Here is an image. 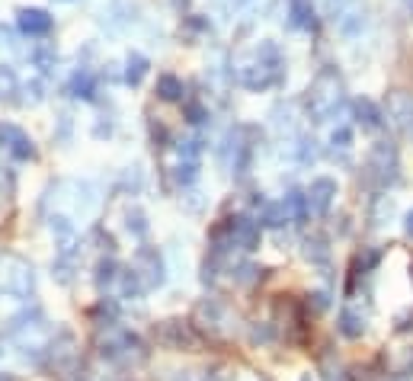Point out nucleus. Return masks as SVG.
<instances>
[{
    "instance_id": "f257e3e1",
    "label": "nucleus",
    "mask_w": 413,
    "mask_h": 381,
    "mask_svg": "<svg viewBox=\"0 0 413 381\" xmlns=\"http://www.w3.org/2000/svg\"><path fill=\"white\" fill-rule=\"evenodd\" d=\"M237 80L247 90H266L279 80V52L276 45H259L250 58H244L237 65Z\"/></svg>"
},
{
    "instance_id": "f03ea898",
    "label": "nucleus",
    "mask_w": 413,
    "mask_h": 381,
    "mask_svg": "<svg viewBox=\"0 0 413 381\" xmlns=\"http://www.w3.org/2000/svg\"><path fill=\"white\" fill-rule=\"evenodd\" d=\"M336 103H340V80L330 77V74H323V77L314 84L311 97H308V109H311V116H314L317 122H323L327 116H333Z\"/></svg>"
},
{
    "instance_id": "7ed1b4c3",
    "label": "nucleus",
    "mask_w": 413,
    "mask_h": 381,
    "mask_svg": "<svg viewBox=\"0 0 413 381\" xmlns=\"http://www.w3.org/2000/svg\"><path fill=\"white\" fill-rule=\"evenodd\" d=\"M368 176H372L375 183H381V186L397 180V154H394V148L375 144L372 154H368Z\"/></svg>"
},
{
    "instance_id": "20e7f679",
    "label": "nucleus",
    "mask_w": 413,
    "mask_h": 381,
    "mask_svg": "<svg viewBox=\"0 0 413 381\" xmlns=\"http://www.w3.org/2000/svg\"><path fill=\"white\" fill-rule=\"evenodd\" d=\"M132 269L138 272V279L144 282V289H157V285H163V259L157 257V250H151V247H141V250H138Z\"/></svg>"
},
{
    "instance_id": "39448f33",
    "label": "nucleus",
    "mask_w": 413,
    "mask_h": 381,
    "mask_svg": "<svg viewBox=\"0 0 413 381\" xmlns=\"http://www.w3.org/2000/svg\"><path fill=\"white\" fill-rule=\"evenodd\" d=\"M227 227H231V244L234 247H240V250H257L259 247V234H263V225H259V221L240 215V218L227 221Z\"/></svg>"
},
{
    "instance_id": "423d86ee",
    "label": "nucleus",
    "mask_w": 413,
    "mask_h": 381,
    "mask_svg": "<svg viewBox=\"0 0 413 381\" xmlns=\"http://www.w3.org/2000/svg\"><path fill=\"white\" fill-rule=\"evenodd\" d=\"M16 23H20L23 36H29V39H45L48 33H52V16L45 14V10L39 7H23L20 14H16Z\"/></svg>"
},
{
    "instance_id": "0eeeda50",
    "label": "nucleus",
    "mask_w": 413,
    "mask_h": 381,
    "mask_svg": "<svg viewBox=\"0 0 413 381\" xmlns=\"http://www.w3.org/2000/svg\"><path fill=\"white\" fill-rule=\"evenodd\" d=\"M0 144H4L16 161H33L36 157L33 138H29L23 129H16V125H0Z\"/></svg>"
},
{
    "instance_id": "6e6552de",
    "label": "nucleus",
    "mask_w": 413,
    "mask_h": 381,
    "mask_svg": "<svg viewBox=\"0 0 413 381\" xmlns=\"http://www.w3.org/2000/svg\"><path fill=\"white\" fill-rule=\"evenodd\" d=\"M157 340L163 343V346H173V349H193L195 346V333L186 327L183 321H167L161 323V330H157Z\"/></svg>"
},
{
    "instance_id": "1a4fd4ad",
    "label": "nucleus",
    "mask_w": 413,
    "mask_h": 381,
    "mask_svg": "<svg viewBox=\"0 0 413 381\" xmlns=\"http://www.w3.org/2000/svg\"><path fill=\"white\" fill-rule=\"evenodd\" d=\"M333 195H336V183L330 180V176H317V180L311 183V189H308V205H311V212L323 215L330 208V202H333Z\"/></svg>"
},
{
    "instance_id": "9d476101",
    "label": "nucleus",
    "mask_w": 413,
    "mask_h": 381,
    "mask_svg": "<svg viewBox=\"0 0 413 381\" xmlns=\"http://www.w3.org/2000/svg\"><path fill=\"white\" fill-rule=\"evenodd\" d=\"M282 205H285V212H289V218H291V221H304V218H308V212H311V205H308V193H298V189H291V193L285 195Z\"/></svg>"
},
{
    "instance_id": "9b49d317",
    "label": "nucleus",
    "mask_w": 413,
    "mask_h": 381,
    "mask_svg": "<svg viewBox=\"0 0 413 381\" xmlns=\"http://www.w3.org/2000/svg\"><path fill=\"white\" fill-rule=\"evenodd\" d=\"M355 119H359V125H365V129H378L381 125V109L372 103V100H355Z\"/></svg>"
},
{
    "instance_id": "f8f14e48",
    "label": "nucleus",
    "mask_w": 413,
    "mask_h": 381,
    "mask_svg": "<svg viewBox=\"0 0 413 381\" xmlns=\"http://www.w3.org/2000/svg\"><path fill=\"white\" fill-rule=\"evenodd\" d=\"M93 93H97V80H93L90 71H77L71 77V97L77 100H93Z\"/></svg>"
},
{
    "instance_id": "ddd939ff",
    "label": "nucleus",
    "mask_w": 413,
    "mask_h": 381,
    "mask_svg": "<svg viewBox=\"0 0 413 381\" xmlns=\"http://www.w3.org/2000/svg\"><path fill=\"white\" fill-rule=\"evenodd\" d=\"M291 26L298 29H311L314 26V10H311V0H291Z\"/></svg>"
},
{
    "instance_id": "4468645a",
    "label": "nucleus",
    "mask_w": 413,
    "mask_h": 381,
    "mask_svg": "<svg viewBox=\"0 0 413 381\" xmlns=\"http://www.w3.org/2000/svg\"><path fill=\"white\" fill-rule=\"evenodd\" d=\"M157 97L167 100V103H176V100H183V80L173 77V74H163V77L157 80Z\"/></svg>"
},
{
    "instance_id": "2eb2a0df",
    "label": "nucleus",
    "mask_w": 413,
    "mask_h": 381,
    "mask_svg": "<svg viewBox=\"0 0 413 381\" xmlns=\"http://www.w3.org/2000/svg\"><path fill=\"white\" fill-rule=\"evenodd\" d=\"M340 333L343 336H349V340H359L362 333H365V321H362L359 314H355V311H343L340 314Z\"/></svg>"
},
{
    "instance_id": "dca6fc26",
    "label": "nucleus",
    "mask_w": 413,
    "mask_h": 381,
    "mask_svg": "<svg viewBox=\"0 0 413 381\" xmlns=\"http://www.w3.org/2000/svg\"><path fill=\"white\" fill-rule=\"evenodd\" d=\"M20 80H16V71L7 65H0V100H7V103H14V93H20Z\"/></svg>"
},
{
    "instance_id": "f3484780",
    "label": "nucleus",
    "mask_w": 413,
    "mask_h": 381,
    "mask_svg": "<svg viewBox=\"0 0 413 381\" xmlns=\"http://www.w3.org/2000/svg\"><path fill=\"white\" fill-rule=\"evenodd\" d=\"M144 74H148V58H141V55L132 52V55H129V61H125V80H129L132 87H138V84H141Z\"/></svg>"
},
{
    "instance_id": "a211bd4d",
    "label": "nucleus",
    "mask_w": 413,
    "mask_h": 381,
    "mask_svg": "<svg viewBox=\"0 0 413 381\" xmlns=\"http://www.w3.org/2000/svg\"><path fill=\"white\" fill-rule=\"evenodd\" d=\"M116 276H119L116 259H100V263H97V285H100V289H109V285L116 282Z\"/></svg>"
},
{
    "instance_id": "6ab92c4d",
    "label": "nucleus",
    "mask_w": 413,
    "mask_h": 381,
    "mask_svg": "<svg viewBox=\"0 0 413 381\" xmlns=\"http://www.w3.org/2000/svg\"><path fill=\"white\" fill-rule=\"evenodd\" d=\"M285 221H289V212H285V205L279 202V205H266L263 208V218H259V225H263V227H282Z\"/></svg>"
},
{
    "instance_id": "aec40b11",
    "label": "nucleus",
    "mask_w": 413,
    "mask_h": 381,
    "mask_svg": "<svg viewBox=\"0 0 413 381\" xmlns=\"http://www.w3.org/2000/svg\"><path fill=\"white\" fill-rule=\"evenodd\" d=\"M195 176H199V161H186V157H180L176 183H180V186H189V183H195Z\"/></svg>"
},
{
    "instance_id": "412c9836",
    "label": "nucleus",
    "mask_w": 413,
    "mask_h": 381,
    "mask_svg": "<svg viewBox=\"0 0 413 381\" xmlns=\"http://www.w3.org/2000/svg\"><path fill=\"white\" fill-rule=\"evenodd\" d=\"M304 257L314 259V263H323V259H327V240H323V237H308V240H304Z\"/></svg>"
},
{
    "instance_id": "4be33fe9",
    "label": "nucleus",
    "mask_w": 413,
    "mask_h": 381,
    "mask_svg": "<svg viewBox=\"0 0 413 381\" xmlns=\"http://www.w3.org/2000/svg\"><path fill=\"white\" fill-rule=\"evenodd\" d=\"M33 61H36V68H39V71H52L55 68V48H48V45H39L33 52Z\"/></svg>"
},
{
    "instance_id": "5701e85b",
    "label": "nucleus",
    "mask_w": 413,
    "mask_h": 381,
    "mask_svg": "<svg viewBox=\"0 0 413 381\" xmlns=\"http://www.w3.org/2000/svg\"><path fill=\"white\" fill-rule=\"evenodd\" d=\"M122 291H125V298H135V295H141V291H144V282L138 279L135 269H129L122 276Z\"/></svg>"
},
{
    "instance_id": "b1692460",
    "label": "nucleus",
    "mask_w": 413,
    "mask_h": 381,
    "mask_svg": "<svg viewBox=\"0 0 413 381\" xmlns=\"http://www.w3.org/2000/svg\"><path fill=\"white\" fill-rule=\"evenodd\" d=\"M199 154H202L199 138H186V141L180 144V157H186V161H199Z\"/></svg>"
},
{
    "instance_id": "393cba45",
    "label": "nucleus",
    "mask_w": 413,
    "mask_h": 381,
    "mask_svg": "<svg viewBox=\"0 0 413 381\" xmlns=\"http://www.w3.org/2000/svg\"><path fill=\"white\" fill-rule=\"evenodd\" d=\"M375 263H378V250H372V247H368V250H362L359 257H355V272H359V269L368 272Z\"/></svg>"
},
{
    "instance_id": "a878e982",
    "label": "nucleus",
    "mask_w": 413,
    "mask_h": 381,
    "mask_svg": "<svg viewBox=\"0 0 413 381\" xmlns=\"http://www.w3.org/2000/svg\"><path fill=\"white\" fill-rule=\"evenodd\" d=\"M259 272H263V269H257V266L244 263V266H237V272H234V279H237L240 285H247V282H257V279H259Z\"/></svg>"
},
{
    "instance_id": "bb28decb",
    "label": "nucleus",
    "mask_w": 413,
    "mask_h": 381,
    "mask_svg": "<svg viewBox=\"0 0 413 381\" xmlns=\"http://www.w3.org/2000/svg\"><path fill=\"white\" fill-rule=\"evenodd\" d=\"M23 93H26V97H23V103H29V106L42 103V97H45V93H42V84H39V80L26 84V87H23Z\"/></svg>"
},
{
    "instance_id": "cd10ccee",
    "label": "nucleus",
    "mask_w": 413,
    "mask_h": 381,
    "mask_svg": "<svg viewBox=\"0 0 413 381\" xmlns=\"http://www.w3.org/2000/svg\"><path fill=\"white\" fill-rule=\"evenodd\" d=\"M129 231H135V234L148 231V225H144V215L141 212H129Z\"/></svg>"
},
{
    "instance_id": "c85d7f7f",
    "label": "nucleus",
    "mask_w": 413,
    "mask_h": 381,
    "mask_svg": "<svg viewBox=\"0 0 413 381\" xmlns=\"http://www.w3.org/2000/svg\"><path fill=\"white\" fill-rule=\"evenodd\" d=\"M330 141H333L336 148H349V144H353V132H349V129H336Z\"/></svg>"
},
{
    "instance_id": "c756f323",
    "label": "nucleus",
    "mask_w": 413,
    "mask_h": 381,
    "mask_svg": "<svg viewBox=\"0 0 413 381\" xmlns=\"http://www.w3.org/2000/svg\"><path fill=\"white\" fill-rule=\"evenodd\" d=\"M186 116H189V122H193V125H202V122H205V109H202V106H186Z\"/></svg>"
},
{
    "instance_id": "7c9ffc66",
    "label": "nucleus",
    "mask_w": 413,
    "mask_h": 381,
    "mask_svg": "<svg viewBox=\"0 0 413 381\" xmlns=\"http://www.w3.org/2000/svg\"><path fill=\"white\" fill-rule=\"evenodd\" d=\"M311 298H314V301H308V308H314V311H323V308H327V295H323V291H314V295H311Z\"/></svg>"
},
{
    "instance_id": "2f4dec72",
    "label": "nucleus",
    "mask_w": 413,
    "mask_h": 381,
    "mask_svg": "<svg viewBox=\"0 0 413 381\" xmlns=\"http://www.w3.org/2000/svg\"><path fill=\"white\" fill-rule=\"evenodd\" d=\"M404 227H407V237H410V240H413V212H410V215H407Z\"/></svg>"
},
{
    "instance_id": "473e14b6",
    "label": "nucleus",
    "mask_w": 413,
    "mask_h": 381,
    "mask_svg": "<svg viewBox=\"0 0 413 381\" xmlns=\"http://www.w3.org/2000/svg\"><path fill=\"white\" fill-rule=\"evenodd\" d=\"M0 381H16V375H7V372H0Z\"/></svg>"
},
{
    "instance_id": "72a5a7b5",
    "label": "nucleus",
    "mask_w": 413,
    "mask_h": 381,
    "mask_svg": "<svg viewBox=\"0 0 413 381\" xmlns=\"http://www.w3.org/2000/svg\"><path fill=\"white\" fill-rule=\"evenodd\" d=\"M58 4H68V0H58Z\"/></svg>"
}]
</instances>
